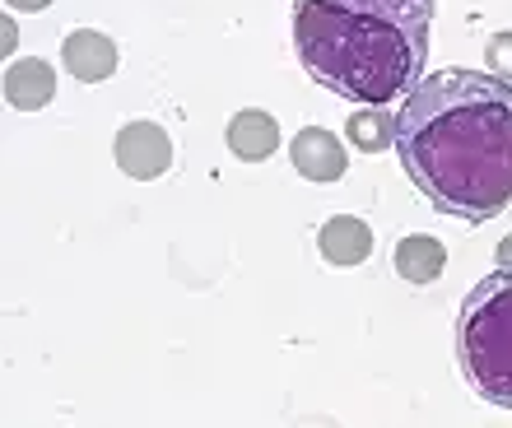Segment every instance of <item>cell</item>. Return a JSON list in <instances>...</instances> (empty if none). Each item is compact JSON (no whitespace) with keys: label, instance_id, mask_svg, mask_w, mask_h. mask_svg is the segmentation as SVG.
<instances>
[{"label":"cell","instance_id":"cell-15","mask_svg":"<svg viewBox=\"0 0 512 428\" xmlns=\"http://www.w3.org/2000/svg\"><path fill=\"white\" fill-rule=\"evenodd\" d=\"M499 270H512V233L499 242Z\"/></svg>","mask_w":512,"mask_h":428},{"label":"cell","instance_id":"cell-3","mask_svg":"<svg viewBox=\"0 0 512 428\" xmlns=\"http://www.w3.org/2000/svg\"><path fill=\"white\" fill-rule=\"evenodd\" d=\"M461 373L489 405L512 410V270L475 284L457 317Z\"/></svg>","mask_w":512,"mask_h":428},{"label":"cell","instance_id":"cell-11","mask_svg":"<svg viewBox=\"0 0 512 428\" xmlns=\"http://www.w3.org/2000/svg\"><path fill=\"white\" fill-rule=\"evenodd\" d=\"M345 135H350L354 149L382 154V149H396V117H391L387 107H359L345 121Z\"/></svg>","mask_w":512,"mask_h":428},{"label":"cell","instance_id":"cell-5","mask_svg":"<svg viewBox=\"0 0 512 428\" xmlns=\"http://www.w3.org/2000/svg\"><path fill=\"white\" fill-rule=\"evenodd\" d=\"M289 159H294L298 177L308 182H340L345 168H350V149L340 145V135H331L326 126H303V131L289 140Z\"/></svg>","mask_w":512,"mask_h":428},{"label":"cell","instance_id":"cell-1","mask_svg":"<svg viewBox=\"0 0 512 428\" xmlns=\"http://www.w3.org/2000/svg\"><path fill=\"white\" fill-rule=\"evenodd\" d=\"M405 177L438 214L485 224L512 205V84L447 66L424 75L396 117Z\"/></svg>","mask_w":512,"mask_h":428},{"label":"cell","instance_id":"cell-7","mask_svg":"<svg viewBox=\"0 0 512 428\" xmlns=\"http://www.w3.org/2000/svg\"><path fill=\"white\" fill-rule=\"evenodd\" d=\"M317 252L326 266H364L373 256V228L359 214H336L317 228Z\"/></svg>","mask_w":512,"mask_h":428},{"label":"cell","instance_id":"cell-12","mask_svg":"<svg viewBox=\"0 0 512 428\" xmlns=\"http://www.w3.org/2000/svg\"><path fill=\"white\" fill-rule=\"evenodd\" d=\"M485 66L494 80L512 84V28H503V33H494V38L485 42Z\"/></svg>","mask_w":512,"mask_h":428},{"label":"cell","instance_id":"cell-14","mask_svg":"<svg viewBox=\"0 0 512 428\" xmlns=\"http://www.w3.org/2000/svg\"><path fill=\"white\" fill-rule=\"evenodd\" d=\"M5 5H10V10H28V14H38V10H47L52 0H5Z\"/></svg>","mask_w":512,"mask_h":428},{"label":"cell","instance_id":"cell-10","mask_svg":"<svg viewBox=\"0 0 512 428\" xmlns=\"http://www.w3.org/2000/svg\"><path fill=\"white\" fill-rule=\"evenodd\" d=\"M447 266L443 242L429 238V233H410V238L396 242V275L410 284H433Z\"/></svg>","mask_w":512,"mask_h":428},{"label":"cell","instance_id":"cell-2","mask_svg":"<svg viewBox=\"0 0 512 428\" xmlns=\"http://www.w3.org/2000/svg\"><path fill=\"white\" fill-rule=\"evenodd\" d=\"M429 19V0H294V47L331 94L387 107L424 80Z\"/></svg>","mask_w":512,"mask_h":428},{"label":"cell","instance_id":"cell-8","mask_svg":"<svg viewBox=\"0 0 512 428\" xmlns=\"http://www.w3.org/2000/svg\"><path fill=\"white\" fill-rule=\"evenodd\" d=\"M224 140H229L233 159L243 163H266L275 149H280V121L270 117V112H261V107H243V112H233L229 131H224Z\"/></svg>","mask_w":512,"mask_h":428},{"label":"cell","instance_id":"cell-6","mask_svg":"<svg viewBox=\"0 0 512 428\" xmlns=\"http://www.w3.org/2000/svg\"><path fill=\"white\" fill-rule=\"evenodd\" d=\"M61 61L80 84H103L117 75V42L98 28H75L61 42Z\"/></svg>","mask_w":512,"mask_h":428},{"label":"cell","instance_id":"cell-9","mask_svg":"<svg viewBox=\"0 0 512 428\" xmlns=\"http://www.w3.org/2000/svg\"><path fill=\"white\" fill-rule=\"evenodd\" d=\"M52 98H56V70L42 56H28V61H10L5 66V103L14 112H42Z\"/></svg>","mask_w":512,"mask_h":428},{"label":"cell","instance_id":"cell-4","mask_svg":"<svg viewBox=\"0 0 512 428\" xmlns=\"http://www.w3.org/2000/svg\"><path fill=\"white\" fill-rule=\"evenodd\" d=\"M112 154H117V168L135 182H154L173 168V140L159 121H126L112 140Z\"/></svg>","mask_w":512,"mask_h":428},{"label":"cell","instance_id":"cell-13","mask_svg":"<svg viewBox=\"0 0 512 428\" xmlns=\"http://www.w3.org/2000/svg\"><path fill=\"white\" fill-rule=\"evenodd\" d=\"M0 33H5V38H0V47H5V52H14V47H19V28H14V19H5V28H0Z\"/></svg>","mask_w":512,"mask_h":428}]
</instances>
